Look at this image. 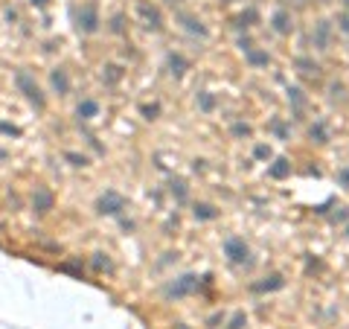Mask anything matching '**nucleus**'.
Returning <instances> with one entry per match:
<instances>
[{
	"mask_svg": "<svg viewBox=\"0 0 349 329\" xmlns=\"http://www.w3.org/2000/svg\"><path fill=\"white\" fill-rule=\"evenodd\" d=\"M15 85H17V90L29 99V102L41 111L44 105H47V99H44V93H41V87H38V82L32 79V73L29 70H17L15 73Z\"/></svg>",
	"mask_w": 349,
	"mask_h": 329,
	"instance_id": "obj_1",
	"label": "nucleus"
},
{
	"mask_svg": "<svg viewBox=\"0 0 349 329\" xmlns=\"http://www.w3.org/2000/svg\"><path fill=\"white\" fill-rule=\"evenodd\" d=\"M122 210H125V198L114 190L102 192L99 201H96V213H99V216H119Z\"/></svg>",
	"mask_w": 349,
	"mask_h": 329,
	"instance_id": "obj_2",
	"label": "nucleus"
},
{
	"mask_svg": "<svg viewBox=\"0 0 349 329\" xmlns=\"http://www.w3.org/2000/svg\"><path fill=\"white\" fill-rule=\"evenodd\" d=\"M224 254H227V260L233 265H248L250 262V248L245 239H239V236H230L227 242H224Z\"/></svg>",
	"mask_w": 349,
	"mask_h": 329,
	"instance_id": "obj_3",
	"label": "nucleus"
},
{
	"mask_svg": "<svg viewBox=\"0 0 349 329\" xmlns=\"http://www.w3.org/2000/svg\"><path fill=\"white\" fill-rule=\"evenodd\" d=\"M195 289H198V277L195 274H183L175 283H169L166 289H163V295L166 297H186V295H192Z\"/></svg>",
	"mask_w": 349,
	"mask_h": 329,
	"instance_id": "obj_4",
	"label": "nucleus"
},
{
	"mask_svg": "<svg viewBox=\"0 0 349 329\" xmlns=\"http://www.w3.org/2000/svg\"><path fill=\"white\" fill-rule=\"evenodd\" d=\"M79 32L90 35L99 29V9H96V3H87V6H82V12H79Z\"/></svg>",
	"mask_w": 349,
	"mask_h": 329,
	"instance_id": "obj_5",
	"label": "nucleus"
},
{
	"mask_svg": "<svg viewBox=\"0 0 349 329\" xmlns=\"http://www.w3.org/2000/svg\"><path fill=\"white\" fill-rule=\"evenodd\" d=\"M178 23H181L186 32H192V35H198V38H207L210 35V29L204 26V20L195 15H189V12H178Z\"/></svg>",
	"mask_w": 349,
	"mask_h": 329,
	"instance_id": "obj_6",
	"label": "nucleus"
},
{
	"mask_svg": "<svg viewBox=\"0 0 349 329\" xmlns=\"http://www.w3.org/2000/svg\"><path fill=\"white\" fill-rule=\"evenodd\" d=\"M312 41H315L317 50H329V41H332V23H329V20H317L315 29H312Z\"/></svg>",
	"mask_w": 349,
	"mask_h": 329,
	"instance_id": "obj_7",
	"label": "nucleus"
},
{
	"mask_svg": "<svg viewBox=\"0 0 349 329\" xmlns=\"http://www.w3.org/2000/svg\"><path fill=\"white\" fill-rule=\"evenodd\" d=\"M271 26H274V32L277 35H288L294 29V17L288 9H277L274 15H271Z\"/></svg>",
	"mask_w": 349,
	"mask_h": 329,
	"instance_id": "obj_8",
	"label": "nucleus"
},
{
	"mask_svg": "<svg viewBox=\"0 0 349 329\" xmlns=\"http://www.w3.org/2000/svg\"><path fill=\"white\" fill-rule=\"evenodd\" d=\"M52 204H55V198H52V192L47 190V187H35V192H32V207H35V213H50L52 210Z\"/></svg>",
	"mask_w": 349,
	"mask_h": 329,
	"instance_id": "obj_9",
	"label": "nucleus"
},
{
	"mask_svg": "<svg viewBox=\"0 0 349 329\" xmlns=\"http://www.w3.org/2000/svg\"><path fill=\"white\" fill-rule=\"evenodd\" d=\"M140 15H143V20H146L149 29H160V26H163V17H160V12H157V6H149L146 0L140 3Z\"/></svg>",
	"mask_w": 349,
	"mask_h": 329,
	"instance_id": "obj_10",
	"label": "nucleus"
},
{
	"mask_svg": "<svg viewBox=\"0 0 349 329\" xmlns=\"http://www.w3.org/2000/svg\"><path fill=\"white\" fill-rule=\"evenodd\" d=\"M50 82H52V90L58 93V96H64L67 90H70V76H67L64 67H55L50 73Z\"/></svg>",
	"mask_w": 349,
	"mask_h": 329,
	"instance_id": "obj_11",
	"label": "nucleus"
},
{
	"mask_svg": "<svg viewBox=\"0 0 349 329\" xmlns=\"http://www.w3.org/2000/svg\"><path fill=\"white\" fill-rule=\"evenodd\" d=\"M245 61H248L250 67H268L271 64V55H268V50H248L245 52Z\"/></svg>",
	"mask_w": 349,
	"mask_h": 329,
	"instance_id": "obj_12",
	"label": "nucleus"
},
{
	"mask_svg": "<svg viewBox=\"0 0 349 329\" xmlns=\"http://www.w3.org/2000/svg\"><path fill=\"white\" fill-rule=\"evenodd\" d=\"M283 286H285V280L280 277V274H271V277H265L262 283H256V286H253V292H259V295H262V292H277V289H283Z\"/></svg>",
	"mask_w": 349,
	"mask_h": 329,
	"instance_id": "obj_13",
	"label": "nucleus"
},
{
	"mask_svg": "<svg viewBox=\"0 0 349 329\" xmlns=\"http://www.w3.org/2000/svg\"><path fill=\"white\" fill-rule=\"evenodd\" d=\"M268 175H271V178H277V181L288 178V175H291V163H288V157H277V160H274V166L268 169Z\"/></svg>",
	"mask_w": 349,
	"mask_h": 329,
	"instance_id": "obj_14",
	"label": "nucleus"
},
{
	"mask_svg": "<svg viewBox=\"0 0 349 329\" xmlns=\"http://www.w3.org/2000/svg\"><path fill=\"white\" fill-rule=\"evenodd\" d=\"M186 67H189V61L183 58L181 52H169V70H172L175 76H183V73H186Z\"/></svg>",
	"mask_w": 349,
	"mask_h": 329,
	"instance_id": "obj_15",
	"label": "nucleus"
},
{
	"mask_svg": "<svg viewBox=\"0 0 349 329\" xmlns=\"http://www.w3.org/2000/svg\"><path fill=\"white\" fill-rule=\"evenodd\" d=\"M195 219L198 222H213V219H218V210L213 207V204H195Z\"/></svg>",
	"mask_w": 349,
	"mask_h": 329,
	"instance_id": "obj_16",
	"label": "nucleus"
},
{
	"mask_svg": "<svg viewBox=\"0 0 349 329\" xmlns=\"http://www.w3.org/2000/svg\"><path fill=\"white\" fill-rule=\"evenodd\" d=\"M96 114H99V105L93 102V99H82V102H79V117H82V120H93Z\"/></svg>",
	"mask_w": 349,
	"mask_h": 329,
	"instance_id": "obj_17",
	"label": "nucleus"
},
{
	"mask_svg": "<svg viewBox=\"0 0 349 329\" xmlns=\"http://www.w3.org/2000/svg\"><path fill=\"white\" fill-rule=\"evenodd\" d=\"M309 137L315 140V143H329V131H326V125L317 120L312 122V128H309Z\"/></svg>",
	"mask_w": 349,
	"mask_h": 329,
	"instance_id": "obj_18",
	"label": "nucleus"
},
{
	"mask_svg": "<svg viewBox=\"0 0 349 329\" xmlns=\"http://www.w3.org/2000/svg\"><path fill=\"white\" fill-rule=\"evenodd\" d=\"M288 102L294 105V114H303V108H306V96H303V90H300V87H291V90H288Z\"/></svg>",
	"mask_w": 349,
	"mask_h": 329,
	"instance_id": "obj_19",
	"label": "nucleus"
},
{
	"mask_svg": "<svg viewBox=\"0 0 349 329\" xmlns=\"http://www.w3.org/2000/svg\"><path fill=\"white\" fill-rule=\"evenodd\" d=\"M198 108L204 111V114L216 111V96H213V93H207V90H201V93H198Z\"/></svg>",
	"mask_w": 349,
	"mask_h": 329,
	"instance_id": "obj_20",
	"label": "nucleus"
},
{
	"mask_svg": "<svg viewBox=\"0 0 349 329\" xmlns=\"http://www.w3.org/2000/svg\"><path fill=\"white\" fill-rule=\"evenodd\" d=\"M294 64H297V67H300V73H306V76H312V73L317 76V70H320V67L315 64V61H312V58H306V55H300V58L294 61Z\"/></svg>",
	"mask_w": 349,
	"mask_h": 329,
	"instance_id": "obj_21",
	"label": "nucleus"
},
{
	"mask_svg": "<svg viewBox=\"0 0 349 329\" xmlns=\"http://www.w3.org/2000/svg\"><path fill=\"white\" fill-rule=\"evenodd\" d=\"M259 20V12L256 9H245L242 15H239V26H250V23H256Z\"/></svg>",
	"mask_w": 349,
	"mask_h": 329,
	"instance_id": "obj_22",
	"label": "nucleus"
},
{
	"mask_svg": "<svg viewBox=\"0 0 349 329\" xmlns=\"http://www.w3.org/2000/svg\"><path fill=\"white\" fill-rule=\"evenodd\" d=\"M172 195H175L178 201H186V184H183L181 178H175V181H172Z\"/></svg>",
	"mask_w": 349,
	"mask_h": 329,
	"instance_id": "obj_23",
	"label": "nucleus"
},
{
	"mask_svg": "<svg viewBox=\"0 0 349 329\" xmlns=\"http://www.w3.org/2000/svg\"><path fill=\"white\" fill-rule=\"evenodd\" d=\"M230 134H233V137H250V125H248V122H233Z\"/></svg>",
	"mask_w": 349,
	"mask_h": 329,
	"instance_id": "obj_24",
	"label": "nucleus"
},
{
	"mask_svg": "<svg viewBox=\"0 0 349 329\" xmlns=\"http://www.w3.org/2000/svg\"><path fill=\"white\" fill-rule=\"evenodd\" d=\"M329 96H332V99H344V96H347V87L341 85V82H332V85H329Z\"/></svg>",
	"mask_w": 349,
	"mask_h": 329,
	"instance_id": "obj_25",
	"label": "nucleus"
},
{
	"mask_svg": "<svg viewBox=\"0 0 349 329\" xmlns=\"http://www.w3.org/2000/svg\"><path fill=\"white\" fill-rule=\"evenodd\" d=\"M140 111H143V117H146V120H157V114H160V105H143Z\"/></svg>",
	"mask_w": 349,
	"mask_h": 329,
	"instance_id": "obj_26",
	"label": "nucleus"
},
{
	"mask_svg": "<svg viewBox=\"0 0 349 329\" xmlns=\"http://www.w3.org/2000/svg\"><path fill=\"white\" fill-rule=\"evenodd\" d=\"M93 268H96V271H108V268H111L108 257H105V254H96V260H93Z\"/></svg>",
	"mask_w": 349,
	"mask_h": 329,
	"instance_id": "obj_27",
	"label": "nucleus"
},
{
	"mask_svg": "<svg viewBox=\"0 0 349 329\" xmlns=\"http://www.w3.org/2000/svg\"><path fill=\"white\" fill-rule=\"evenodd\" d=\"M67 160H70V163H73V166H87V157L84 155H76V152H67Z\"/></svg>",
	"mask_w": 349,
	"mask_h": 329,
	"instance_id": "obj_28",
	"label": "nucleus"
},
{
	"mask_svg": "<svg viewBox=\"0 0 349 329\" xmlns=\"http://www.w3.org/2000/svg\"><path fill=\"white\" fill-rule=\"evenodd\" d=\"M338 29L349 35V9H347V12H341V15H338Z\"/></svg>",
	"mask_w": 349,
	"mask_h": 329,
	"instance_id": "obj_29",
	"label": "nucleus"
},
{
	"mask_svg": "<svg viewBox=\"0 0 349 329\" xmlns=\"http://www.w3.org/2000/svg\"><path fill=\"white\" fill-rule=\"evenodd\" d=\"M245 324H248V318H245L242 312H236L233 315V321H230V329H242Z\"/></svg>",
	"mask_w": 349,
	"mask_h": 329,
	"instance_id": "obj_30",
	"label": "nucleus"
},
{
	"mask_svg": "<svg viewBox=\"0 0 349 329\" xmlns=\"http://www.w3.org/2000/svg\"><path fill=\"white\" fill-rule=\"evenodd\" d=\"M253 155L259 157V160H268V157H271V146H256V149H253Z\"/></svg>",
	"mask_w": 349,
	"mask_h": 329,
	"instance_id": "obj_31",
	"label": "nucleus"
},
{
	"mask_svg": "<svg viewBox=\"0 0 349 329\" xmlns=\"http://www.w3.org/2000/svg\"><path fill=\"white\" fill-rule=\"evenodd\" d=\"M274 134H277V137H288V128H285V125H283V122H280V120H274Z\"/></svg>",
	"mask_w": 349,
	"mask_h": 329,
	"instance_id": "obj_32",
	"label": "nucleus"
},
{
	"mask_svg": "<svg viewBox=\"0 0 349 329\" xmlns=\"http://www.w3.org/2000/svg\"><path fill=\"white\" fill-rule=\"evenodd\" d=\"M111 29H114V32H122V15H114V20H111Z\"/></svg>",
	"mask_w": 349,
	"mask_h": 329,
	"instance_id": "obj_33",
	"label": "nucleus"
},
{
	"mask_svg": "<svg viewBox=\"0 0 349 329\" xmlns=\"http://www.w3.org/2000/svg\"><path fill=\"white\" fill-rule=\"evenodd\" d=\"M61 268H64V271H70V274H82V268H79V265H73V262H64Z\"/></svg>",
	"mask_w": 349,
	"mask_h": 329,
	"instance_id": "obj_34",
	"label": "nucleus"
},
{
	"mask_svg": "<svg viewBox=\"0 0 349 329\" xmlns=\"http://www.w3.org/2000/svg\"><path fill=\"white\" fill-rule=\"evenodd\" d=\"M108 70V82H116L119 79V67H105Z\"/></svg>",
	"mask_w": 349,
	"mask_h": 329,
	"instance_id": "obj_35",
	"label": "nucleus"
},
{
	"mask_svg": "<svg viewBox=\"0 0 349 329\" xmlns=\"http://www.w3.org/2000/svg\"><path fill=\"white\" fill-rule=\"evenodd\" d=\"M347 219H349V210H341V213L332 216V222H347Z\"/></svg>",
	"mask_w": 349,
	"mask_h": 329,
	"instance_id": "obj_36",
	"label": "nucleus"
},
{
	"mask_svg": "<svg viewBox=\"0 0 349 329\" xmlns=\"http://www.w3.org/2000/svg\"><path fill=\"white\" fill-rule=\"evenodd\" d=\"M338 178H341V184H344V187H349V169H344Z\"/></svg>",
	"mask_w": 349,
	"mask_h": 329,
	"instance_id": "obj_37",
	"label": "nucleus"
},
{
	"mask_svg": "<svg viewBox=\"0 0 349 329\" xmlns=\"http://www.w3.org/2000/svg\"><path fill=\"white\" fill-rule=\"evenodd\" d=\"M169 6H178V3H181V0H166Z\"/></svg>",
	"mask_w": 349,
	"mask_h": 329,
	"instance_id": "obj_38",
	"label": "nucleus"
},
{
	"mask_svg": "<svg viewBox=\"0 0 349 329\" xmlns=\"http://www.w3.org/2000/svg\"><path fill=\"white\" fill-rule=\"evenodd\" d=\"M35 6H44V3H47V0H32Z\"/></svg>",
	"mask_w": 349,
	"mask_h": 329,
	"instance_id": "obj_39",
	"label": "nucleus"
},
{
	"mask_svg": "<svg viewBox=\"0 0 349 329\" xmlns=\"http://www.w3.org/2000/svg\"><path fill=\"white\" fill-rule=\"evenodd\" d=\"M175 329H186V327H183V324H178V327H175Z\"/></svg>",
	"mask_w": 349,
	"mask_h": 329,
	"instance_id": "obj_40",
	"label": "nucleus"
},
{
	"mask_svg": "<svg viewBox=\"0 0 349 329\" xmlns=\"http://www.w3.org/2000/svg\"><path fill=\"white\" fill-rule=\"evenodd\" d=\"M344 6H347V9H349V0H344Z\"/></svg>",
	"mask_w": 349,
	"mask_h": 329,
	"instance_id": "obj_41",
	"label": "nucleus"
},
{
	"mask_svg": "<svg viewBox=\"0 0 349 329\" xmlns=\"http://www.w3.org/2000/svg\"><path fill=\"white\" fill-rule=\"evenodd\" d=\"M347 236H349V227H347Z\"/></svg>",
	"mask_w": 349,
	"mask_h": 329,
	"instance_id": "obj_42",
	"label": "nucleus"
}]
</instances>
